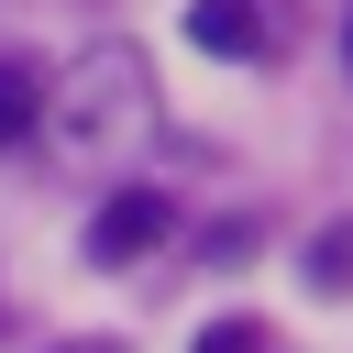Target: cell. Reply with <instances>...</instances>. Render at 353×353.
Returning <instances> with one entry per match:
<instances>
[{
	"mask_svg": "<svg viewBox=\"0 0 353 353\" xmlns=\"http://www.w3.org/2000/svg\"><path fill=\"white\" fill-rule=\"evenodd\" d=\"M143 121H154L143 55H132V44H99V55L77 66V143H88V154H110V143H132Z\"/></svg>",
	"mask_w": 353,
	"mask_h": 353,
	"instance_id": "obj_1",
	"label": "cell"
},
{
	"mask_svg": "<svg viewBox=\"0 0 353 353\" xmlns=\"http://www.w3.org/2000/svg\"><path fill=\"white\" fill-rule=\"evenodd\" d=\"M165 232H176V199L132 176V188H110V199H99V221H88V265H143Z\"/></svg>",
	"mask_w": 353,
	"mask_h": 353,
	"instance_id": "obj_2",
	"label": "cell"
},
{
	"mask_svg": "<svg viewBox=\"0 0 353 353\" xmlns=\"http://www.w3.org/2000/svg\"><path fill=\"white\" fill-rule=\"evenodd\" d=\"M188 44H199V55H265V44H276V11H265V0H199V11H188Z\"/></svg>",
	"mask_w": 353,
	"mask_h": 353,
	"instance_id": "obj_3",
	"label": "cell"
},
{
	"mask_svg": "<svg viewBox=\"0 0 353 353\" xmlns=\"http://www.w3.org/2000/svg\"><path fill=\"white\" fill-rule=\"evenodd\" d=\"M44 121V66H22V55H0V143H22Z\"/></svg>",
	"mask_w": 353,
	"mask_h": 353,
	"instance_id": "obj_4",
	"label": "cell"
},
{
	"mask_svg": "<svg viewBox=\"0 0 353 353\" xmlns=\"http://www.w3.org/2000/svg\"><path fill=\"white\" fill-rule=\"evenodd\" d=\"M309 287H320V298H342V287H353V221H331V232L309 243Z\"/></svg>",
	"mask_w": 353,
	"mask_h": 353,
	"instance_id": "obj_5",
	"label": "cell"
},
{
	"mask_svg": "<svg viewBox=\"0 0 353 353\" xmlns=\"http://www.w3.org/2000/svg\"><path fill=\"white\" fill-rule=\"evenodd\" d=\"M188 353H276V342H265V320H210Z\"/></svg>",
	"mask_w": 353,
	"mask_h": 353,
	"instance_id": "obj_6",
	"label": "cell"
},
{
	"mask_svg": "<svg viewBox=\"0 0 353 353\" xmlns=\"http://www.w3.org/2000/svg\"><path fill=\"white\" fill-rule=\"evenodd\" d=\"M342 55H353V22H342Z\"/></svg>",
	"mask_w": 353,
	"mask_h": 353,
	"instance_id": "obj_7",
	"label": "cell"
}]
</instances>
